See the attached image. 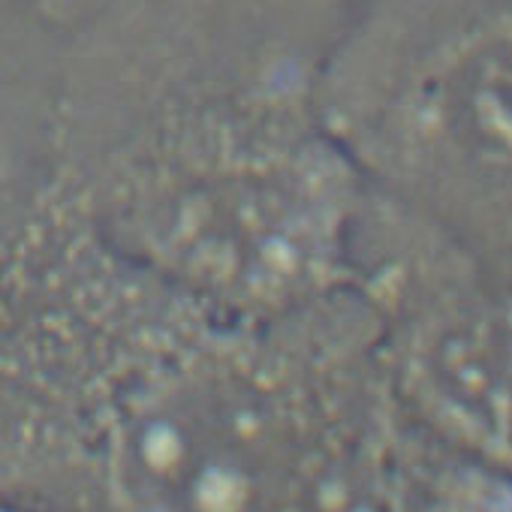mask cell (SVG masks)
Masks as SVG:
<instances>
[{
    "label": "cell",
    "mask_w": 512,
    "mask_h": 512,
    "mask_svg": "<svg viewBox=\"0 0 512 512\" xmlns=\"http://www.w3.org/2000/svg\"><path fill=\"white\" fill-rule=\"evenodd\" d=\"M61 28L40 0H0V211L49 178Z\"/></svg>",
    "instance_id": "obj_5"
},
{
    "label": "cell",
    "mask_w": 512,
    "mask_h": 512,
    "mask_svg": "<svg viewBox=\"0 0 512 512\" xmlns=\"http://www.w3.org/2000/svg\"><path fill=\"white\" fill-rule=\"evenodd\" d=\"M512 0H353L320 106L362 184L509 275Z\"/></svg>",
    "instance_id": "obj_3"
},
{
    "label": "cell",
    "mask_w": 512,
    "mask_h": 512,
    "mask_svg": "<svg viewBox=\"0 0 512 512\" xmlns=\"http://www.w3.org/2000/svg\"><path fill=\"white\" fill-rule=\"evenodd\" d=\"M347 287L374 320L389 389L428 440L506 467L509 275L365 187Z\"/></svg>",
    "instance_id": "obj_4"
},
{
    "label": "cell",
    "mask_w": 512,
    "mask_h": 512,
    "mask_svg": "<svg viewBox=\"0 0 512 512\" xmlns=\"http://www.w3.org/2000/svg\"><path fill=\"white\" fill-rule=\"evenodd\" d=\"M0 512H43V509H31V506H19L10 500H0Z\"/></svg>",
    "instance_id": "obj_7"
},
{
    "label": "cell",
    "mask_w": 512,
    "mask_h": 512,
    "mask_svg": "<svg viewBox=\"0 0 512 512\" xmlns=\"http://www.w3.org/2000/svg\"><path fill=\"white\" fill-rule=\"evenodd\" d=\"M353 374L335 299L235 314L46 190L0 211V500L287 512L341 431Z\"/></svg>",
    "instance_id": "obj_1"
},
{
    "label": "cell",
    "mask_w": 512,
    "mask_h": 512,
    "mask_svg": "<svg viewBox=\"0 0 512 512\" xmlns=\"http://www.w3.org/2000/svg\"><path fill=\"white\" fill-rule=\"evenodd\" d=\"M353 0H97L61 31L46 193L175 287L275 317L347 287L365 184L320 79Z\"/></svg>",
    "instance_id": "obj_2"
},
{
    "label": "cell",
    "mask_w": 512,
    "mask_h": 512,
    "mask_svg": "<svg viewBox=\"0 0 512 512\" xmlns=\"http://www.w3.org/2000/svg\"><path fill=\"white\" fill-rule=\"evenodd\" d=\"M97 0H40V7L46 10V16L58 25L67 28L70 22H76L79 16H85Z\"/></svg>",
    "instance_id": "obj_6"
}]
</instances>
